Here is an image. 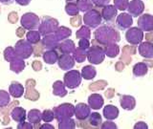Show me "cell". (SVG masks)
Instances as JSON below:
<instances>
[{"label": "cell", "instance_id": "6da1fadb", "mask_svg": "<svg viewBox=\"0 0 153 129\" xmlns=\"http://www.w3.org/2000/svg\"><path fill=\"white\" fill-rule=\"evenodd\" d=\"M95 37L99 42L102 43V44H109L115 41V38L119 40V33L115 32L112 28L102 26L99 28L97 31L95 32Z\"/></svg>", "mask_w": 153, "mask_h": 129}, {"label": "cell", "instance_id": "7a4b0ae2", "mask_svg": "<svg viewBox=\"0 0 153 129\" xmlns=\"http://www.w3.org/2000/svg\"><path fill=\"white\" fill-rule=\"evenodd\" d=\"M57 28H59V22L56 19H53L51 17H44L38 26V31H39L40 35L46 36L55 33Z\"/></svg>", "mask_w": 153, "mask_h": 129}, {"label": "cell", "instance_id": "3957f363", "mask_svg": "<svg viewBox=\"0 0 153 129\" xmlns=\"http://www.w3.org/2000/svg\"><path fill=\"white\" fill-rule=\"evenodd\" d=\"M14 50H16V54L19 57L25 59L30 57L33 52V47L28 40H19L16 46H14Z\"/></svg>", "mask_w": 153, "mask_h": 129}, {"label": "cell", "instance_id": "277c9868", "mask_svg": "<svg viewBox=\"0 0 153 129\" xmlns=\"http://www.w3.org/2000/svg\"><path fill=\"white\" fill-rule=\"evenodd\" d=\"M81 76L79 71L71 70L68 73H66L64 76V84L66 87L70 89H74L80 84Z\"/></svg>", "mask_w": 153, "mask_h": 129}, {"label": "cell", "instance_id": "5b68a950", "mask_svg": "<svg viewBox=\"0 0 153 129\" xmlns=\"http://www.w3.org/2000/svg\"><path fill=\"white\" fill-rule=\"evenodd\" d=\"M21 25L24 29L27 30H33L39 26V18L36 14L33 13H27L21 17Z\"/></svg>", "mask_w": 153, "mask_h": 129}, {"label": "cell", "instance_id": "8992f818", "mask_svg": "<svg viewBox=\"0 0 153 129\" xmlns=\"http://www.w3.org/2000/svg\"><path fill=\"white\" fill-rule=\"evenodd\" d=\"M126 40L133 45H138L143 38V33L142 30L138 28H131L126 33Z\"/></svg>", "mask_w": 153, "mask_h": 129}, {"label": "cell", "instance_id": "52a82bcc", "mask_svg": "<svg viewBox=\"0 0 153 129\" xmlns=\"http://www.w3.org/2000/svg\"><path fill=\"white\" fill-rule=\"evenodd\" d=\"M87 57H88L89 62H91L92 64H100V63H102L104 59V52L102 49H100V47L94 46L92 49H90V51L88 52Z\"/></svg>", "mask_w": 153, "mask_h": 129}, {"label": "cell", "instance_id": "ba28073f", "mask_svg": "<svg viewBox=\"0 0 153 129\" xmlns=\"http://www.w3.org/2000/svg\"><path fill=\"white\" fill-rule=\"evenodd\" d=\"M83 21L86 25H88L92 28H96L100 24L102 18H100V14L99 12H97L96 10H92V11H89L84 16Z\"/></svg>", "mask_w": 153, "mask_h": 129}, {"label": "cell", "instance_id": "9c48e42d", "mask_svg": "<svg viewBox=\"0 0 153 129\" xmlns=\"http://www.w3.org/2000/svg\"><path fill=\"white\" fill-rule=\"evenodd\" d=\"M138 25L143 31L149 32L153 30V17L150 14H143L138 20Z\"/></svg>", "mask_w": 153, "mask_h": 129}, {"label": "cell", "instance_id": "30bf717a", "mask_svg": "<svg viewBox=\"0 0 153 129\" xmlns=\"http://www.w3.org/2000/svg\"><path fill=\"white\" fill-rule=\"evenodd\" d=\"M42 44L48 50H54L59 46V40L57 39L55 33H50V35L44 36V38L42 40Z\"/></svg>", "mask_w": 153, "mask_h": 129}, {"label": "cell", "instance_id": "8fae6325", "mask_svg": "<svg viewBox=\"0 0 153 129\" xmlns=\"http://www.w3.org/2000/svg\"><path fill=\"white\" fill-rule=\"evenodd\" d=\"M145 5L141 0H134L128 4V12L132 16H139L143 12Z\"/></svg>", "mask_w": 153, "mask_h": 129}, {"label": "cell", "instance_id": "7c38bea8", "mask_svg": "<svg viewBox=\"0 0 153 129\" xmlns=\"http://www.w3.org/2000/svg\"><path fill=\"white\" fill-rule=\"evenodd\" d=\"M57 62H59V66L62 70H70L75 65V61L73 57L70 55H66V54H62V56L59 57Z\"/></svg>", "mask_w": 153, "mask_h": 129}, {"label": "cell", "instance_id": "4fadbf2b", "mask_svg": "<svg viewBox=\"0 0 153 129\" xmlns=\"http://www.w3.org/2000/svg\"><path fill=\"white\" fill-rule=\"evenodd\" d=\"M132 17L131 16H129L128 13H122L117 17V26L122 29V30H124V29H127L132 25Z\"/></svg>", "mask_w": 153, "mask_h": 129}, {"label": "cell", "instance_id": "5bb4252c", "mask_svg": "<svg viewBox=\"0 0 153 129\" xmlns=\"http://www.w3.org/2000/svg\"><path fill=\"white\" fill-rule=\"evenodd\" d=\"M139 53L140 55L146 59L153 57V44L150 42H143L139 46Z\"/></svg>", "mask_w": 153, "mask_h": 129}, {"label": "cell", "instance_id": "9a60e30c", "mask_svg": "<svg viewBox=\"0 0 153 129\" xmlns=\"http://www.w3.org/2000/svg\"><path fill=\"white\" fill-rule=\"evenodd\" d=\"M10 94L14 98H20L24 94V87L22 86V84H20L19 82L13 81V82H12V84L10 85Z\"/></svg>", "mask_w": 153, "mask_h": 129}, {"label": "cell", "instance_id": "2e32d148", "mask_svg": "<svg viewBox=\"0 0 153 129\" xmlns=\"http://www.w3.org/2000/svg\"><path fill=\"white\" fill-rule=\"evenodd\" d=\"M59 55L55 50H48L43 53V59L48 64H54L59 60Z\"/></svg>", "mask_w": 153, "mask_h": 129}, {"label": "cell", "instance_id": "e0dca14e", "mask_svg": "<svg viewBox=\"0 0 153 129\" xmlns=\"http://www.w3.org/2000/svg\"><path fill=\"white\" fill-rule=\"evenodd\" d=\"M59 50L62 54L69 55L72 52L75 51V43L70 39L64 40L61 44H59Z\"/></svg>", "mask_w": 153, "mask_h": 129}, {"label": "cell", "instance_id": "ac0fdd59", "mask_svg": "<svg viewBox=\"0 0 153 129\" xmlns=\"http://www.w3.org/2000/svg\"><path fill=\"white\" fill-rule=\"evenodd\" d=\"M25 67V62H24L23 59L19 56H16V59H13L11 61V70L16 73H20V72L24 69Z\"/></svg>", "mask_w": 153, "mask_h": 129}, {"label": "cell", "instance_id": "d6986e66", "mask_svg": "<svg viewBox=\"0 0 153 129\" xmlns=\"http://www.w3.org/2000/svg\"><path fill=\"white\" fill-rule=\"evenodd\" d=\"M102 16L106 21H111L116 17L117 14V10L115 9L113 6H105L102 9Z\"/></svg>", "mask_w": 153, "mask_h": 129}, {"label": "cell", "instance_id": "ffe728a7", "mask_svg": "<svg viewBox=\"0 0 153 129\" xmlns=\"http://www.w3.org/2000/svg\"><path fill=\"white\" fill-rule=\"evenodd\" d=\"M54 33H55V36H56L57 39H59V41H61V40L66 39V38H68L71 36L72 32H71L70 29L66 28V27H59Z\"/></svg>", "mask_w": 153, "mask_h": 129}, {"label": "cell", "instance_id": "44dd1931", "mask_svg": "<svg viewBox=\"0 0 153 129\" xmlns=\"http://www.w3.org/2000/svg\"><path fill=\"white\" fill-rule=\"evenodd\" d=\"M89 103L93 109H100L103 103V99L100 95H92L89 97Z\"/></svg>", "mask_w": 153, "mask_h": 129}, {"label": "cell", "instance_id": "7402d4cb", "mask_svg": "<svg viewBox=\"0 0 153 129\" xmlns=\"http://www.w3.org/2000/svg\"><path fill=\"white\" fill-rule=\"evenodd\" d=\"M81 74H82V78L84 79H92L96 76V74H97V72H96V69L94 68L93 66H85L82 68V72H81Z\"/></svg>", "mask_w": 153, "mask_h": 129}, {"label": "cell", "instance_id": "603a6c76", "mask_svg": "<svg viewBox=\"0 0 153 129\" xmlns=\"http://www.w3.org/2000/svg\"><path fill=\"white\" fill-rule=\"evenodd\" d=\"M25 115H26L25 110L22 109V108H19V107L13 109V112H12L13 119H14V121H17L19 122H24V119H25V118H26Z\"/></svg>", "mask_w": 153, "mask_h": 129}, {"label": "cell", "instance_id": "cb8c5ba5", "mask_svg": "<svg viewBox=\"0 0 153 129\" xmlns=\"http://www.w3.org/2000/svg\"><path fill=\"white\" fill-rule=\"evenodd\" d=\"M119 111L113 105H107L104 109V117L106 119H116L118 117Z\"/></svg>", "mask_w": 153, "mask_h": 129}, {"label": "cell", "instance_id": "d4e9b609", "mask_svg": "<svg viewBox=\"0 0 153 129\" xmlns=\"http://www.w3.org/2000/svg\"><path fill=\"white\" fill-rule=\"evenodd\" d=\"M27 40L31 43V44H37L40 40V33L38 31L31 30L27 33Z\"/></svg>", "mask_w": 153, "mask_h": 129}, {"label": "cell", "instance_id": "484cf974", "mask_svg": "<svg viewBox=\"0 0 153 129\" xmlns=\"http://www.w3.org/2000/svg\"><path fill=\"white\" fill-rule=\"evenodd\" d=\"M64 86L65 85L62 83L61 81H56L54 83V86H53V88H54V94L56 96H59V97H63V96H65L67 92H66Z\"/></svg>", "mask_w": 153, "mask_h": 129}, {"label": "cell", "instance_id": "4316f807", "mask_svg": "<svg viewBox=\"0 0 153 129\" xmlns=\"http://www.w3.org/2000/svg\"><path fill=\"white\" fill-rule=\"evenodd\" d=\"M133 73L135 76H143L147 73V67L145 63H138L134 66L133 68Z\"/></svg>", "mask_w": 153, "mask_h": 129}, {"label": "cell", "instance_id": "83f0119b", "mask_svg": "<svg viewBox=\"0 0 153 129\" xmlns=\"http://www.w3.org/2000/svg\"><path fill=\"white\" fill-rule=\"evenodd\" d=\"M16 56H18L17 54H16V52L12 47H8L7 49L5 50V52H4L5 59H6L7 61H9V62H11L13 59H16Z\"/></svg>", "mask_w": 153, "mask_h": 129}, {"label": "cell", "instance_id": "f1b7e54d", "mask_svg": "<svg viewBox=\"0 0 153 129\" xmlns=\"http://www.w3.org/2000/svg\"><path fill=\"white\" fill-rule=\"evenodd\" d=\"M29 121H30V122L32 123H37L40 122L41 119V114L39 111H37V110H32V111H30V113H29Z\"/></svg>", "mask_w": 153, "mask_h": 129}, {"label": "cell", "instance_id": "f546056e", "mask_svg": "<svg viewBox=\"0 0 153 129\" xmlns=\"http://www.w3.org/2000/svg\"><path fill=\"white\" fill-rule=\"evenodd\" d=\"M66 13L69 14V16H76V14L79 13V7L76 4H74V3H69L66 5Z\"/></svg>", "mask_w": 153, "mask_h": 129}, {"label": "cell", "instance_id": "4dcf8cb0", "mask_svg": "<svg viewBox=\"0 0 153 129\" xmlns=\"http://www.w3.org/2000/svg\"><path fill=\"white\" fill-rule=\"evenodd\" d=\"M78 7L81 12H86L92 8V5L89 2V0H78Z\"/></svg>", "mask_w": 153, "mask_h": 129}, {"label": "cell", "instance_id": "1f68e13d", "mask_svg": "<svg viewBox=\"0 0 153 129\" xmlns=\"http://www.w3.org/2000/svg\"><path fill=\"white\" fill-rule=\"evenodd\" d=\"M119 53V47L116 44H112V45H108L106 48V51H105V54L110 57H114L118 55Z\"/></svg>", "mask_w": 153, "mask_h": 129}, {"label": "cell", "instance_id": "d6a6232c", "mask_svg": "<svg viewBox=\"0 0 153 129\" xmlns=\"http://www.w3.org/2000/svg\"><path fill=\"white\" fill-rule=\"evenodd\" d=\"M74 56H75V59H76V61L78 62H82L84 59H85V57H86V51H83V50H81L79 49V48H78L76 50L74 51Z\"/></svg>", "mask_w": 153, "mask_h": 129}, {"label": "cell", "instance_id": "836d02e7", "mask_svg": "<svg viewBox=\"0 0 153 129\" xmlns=\"http://www.w3.org/2000/svg\"><path fill=\"white\" fill-rule=\"evenodd\" d=\"M10 102V96L4 90H0V106H5Z\"/></svg>", "mask_w": 153, "mask_h": 129}, {"label": "cell", "instance_id": "e575fe53", "mask_svg": "<svg viewBox=\"0 0 153 129\" xmlns=\"http://www.w3.org/2000/svg\"><path fill=\"white\" fill-rule=\"evenodd\" d=\"M76 36L88 39V38L90 37V30L87 27H85V26L81 27L79 29V31H78V33H76Z\"/></svg>", "mask_w": 153, "mask_h": 129}, {"label": "cell", "instance_id": "d590c367", "mask_svg": "<svg viewBox=\"0 0 153 129\" xmlns=\"http://www.w3.org/2000/svg\"><path fill=\"white\" fill-rule=\"evenodd\" d=\"M114 4L119 10L121 11H124L128 7V0H114Z\"/></svg>", "mask_w": 153, "mask_h": 129}, {"label": "cell", "instance_id": "8d00e7d4", "mask_svg": "<svg viewBox=\"0 0 153 129\" xmlns=\"http://www.w3.org/2000/svg\"><path fill=\"white\" fill-rule=\"evenodd\" d=\"M54 115L55 114L52 111H50V110H46V111H44L42 114V119L46 122H50L54 119V118H55Z\"/></svg>", "mask_w": 153, "mask_h": 129}, {"label": "cell", "instance_id": "74e56055", "mask_svg": "<svg viewBox=\"0 0 153 129\" xmlns=\"http://www.w3.org/2000/svg\"><path fill=\"white\" fill-rule=\"evenodd\" d=\"M90 46V43H89V40L86 39V38H81L79 42V48L83 51H86L89 48Z\"/></svg>", "mask_w": 153, "mask_h": 129}, {"label": "cell", "instance_id": "f35d334b", "mask_svg": "<svg viewBox=\"0 0 153 129\" xmlns=\"http://www.w3.org/2000/svg\"><path fill=\"white\" fill-rule=\"evenodd\" d=\"M90 122H91V123H93V124H94V122H96L95 125H97V124L100 123V116L98 113L92 114V116H91V119H90Z\"/></svg>", "mask_w": 153, "mask_h": 129}, {"label": "cell", "instance_id": "ab89813d", "mask_svg": "<svg viewBox=\"0 0 153 129\" xmlns=\"http://www.w3.org/2000/svg\"><path fill=\"white\" fill-rule=\"evenodd\" d=\"M110 0H92V2L97 5V6H100V7H103L105 5H107L109 3Z\"/></svg>", "mask_w": 153, "mask_h": 129}, {"label": "cell", "instance_id": "60d3db41", "mask_svg": "<svg viewBox=\"0 0 153 129\" xmlns=\"http://www.w3.org/2000/svg\"><path fill=\"white\" fill-rule=\"evenodd\" d=\"M16 2L21 6H27V5L31 2V0H16Z\"/></svg>", "mask_w": 153, "mask_h": 129}, {"label": "cell", "instance_id": "b9f144b4", "mask_svg": "<svg viewBox=\"0 0 153 129\" xmlns=\"http://www.w3.org/2000/svg\"><path fill=\"white\" fill-rule=\"evenodd\" d=\"M21 123H22V125L21 124H19V125L17 126L18 128H33V126L31 125V123L30 124H26V122H21Z\"/></svg>", "mask_w": 153, "mask_h": 129}, {"label": "cell", "instance_id": "7bdbcfd3", "mask_svg": "<svg viewBox=\"0 0 153 129\" xmlns=\"http://www.w3.org/2000/svg\"><path fill=\"white\" fill-rule=\"evenodd\" d=\"M40 128H41V129H43V128H50V129H54V126H53V125H50V124H44V125H41V126H40Z\"/></svg>", "mask_w": 153, "mask_h": 129}, {"label": "cell", "instance_id": "ee69618b", "mask_svg": "<svg viewBox=\"0 0 153 129\" xmlns=\"http://www.w3.org/2000/svg\"><path fill=\"white\" fill-rule=\"evenodd\" d=\"M0 2L3 4H11L13 2V0H0Z\"/></svg>", "mask_w": 153, "mask_h": 129}, {"label": "cell", "instance_id": "f6af8a7d", "mask_svg": "<svg viewBox=\"0 0 153 129\" xmlns=\"http://www.w3.org/2000/svg\"><path fill=\"white\" fill-rule=\"evenodd\" d=\"M68 1H72V0H68Z\"/></svg>", "mask_w": 153, "mask_h": 129}]
</instances>
